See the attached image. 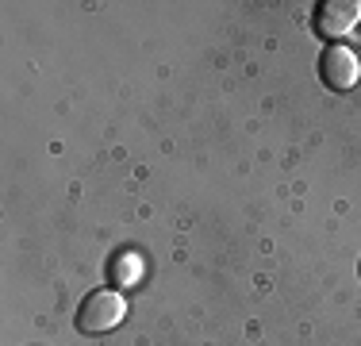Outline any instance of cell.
<instances>
[{"label": "cell", "instance_id": "1", "mask_svg": "<svg viewBox=\"0 0 361 346\" xmlns=\"http://www.w3.org/2000/svg\"><path fill=\"white\" fill-rule=\"evenodd\" d=\"M127 319V304L116 289H97L77 304V331L81 335H108Z\"/></svg>", "mask_w": 361, "mask_h": 346}, {"label": "cell", "instance_id": "2", "mask_svg": "<svg viewBox=\"0 0 361 346\" xmlns=\"http://www.w3.org/2000/svg\"><path fill=\"white\" fill-rule=\"evenodd\" d=\"M319 77H323V85L331 93H350L361 81L357 54L350 47H342V42H331V47L323 50V58H319Z\"/></svg>", "mask_w": 361, "mask_h": 346}, {"label": "cell", "instance_id": "3", "mask_svg": "<svg viewBox=\"0 0 361 346\" xmlns=\"http://www.w3.org/2000/svg\"><path fill=\"white\" fill-rule=\"evenodd\" d=\"M357 23H361V0H326L312 16V28L319 39H342Z\"/></svg>", "mask_w": 361, "mask_h": 346}, {"label": "cell", "instance_id": "4", "mask_svg": "<svg viewBox=\"0 0 361 346\" xmlns=\"http://www.w3.org/2000/svg\"><path fill=\"white\" fill-rule=\"evenodd\" d=\"M139 273H142L139 254H116V258L108 262V277H111V285H135V281H139Z\"/></svg>", "mask_w": 361, "mask_h": 346}, {"label": "cell", "instance_id": "5", "mask_svg": "<svg viewBox=\"0 0 361 346\" xmlns=\"http://www.w3.org/2000/svg\"><path fill=\"white\" fill-rule=\"evenodd\" d=\"M357 273H361V266H357Z\"/></svg>", "mask_w": 361, "mask_h": 346}]
</instances>
